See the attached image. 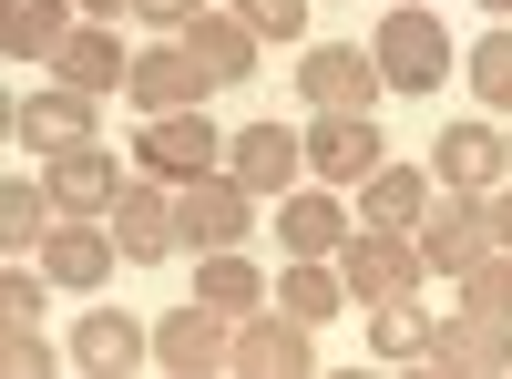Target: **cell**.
I'll return each mask as SVG.
<instances>
[{
  "instance_id": "obj_31",
  "label": "cell",
  "mask_w": 512,
  "mask_h": 379,
  "mask_svg": "<svg viewBox=\"0 0 512 379\" xmlns=\"http://www.w3.org/2000/svg\"><path fill=\"white\" fill-rule=\"evenodd\" d=\"M0 328H41V277H31V267L0 277Z\"/></svg>"
},
{
  "instance_id": "obj_3",
  "label": "cell",
  "mask_w": 512,
  "mask_h": 379,
  "mask_svg": "<svg viewBox=\"0 0 512 379\" xmlns=\"http://www.w3.org/2000/svg\"><path fill=\"white\" fill-rule=\"evenodd\" d=\"M226 369H236V379H308V369H318V339H308V318L256 308V318H236Z\"/></svg>"
},
{
  "instance_id": "obj_21",
  "label": "cell",
  "mask_w": 512,
  "mask_h": 379,
  "mask_svg": "<svg viewBox=\"0 0 512 379\" xmlns=\"http://www.w3.org/2000/svg\"><path fill=\"white\" fill-rule=\"evenodd\" d=\"M431 175H441L451 195H492V185H502V134H492V123H451L441 154H431Z\"/></svg>"
},
{
  "instance_id": "obj_1",
  "label": "cell",
  "mask_w": 512,
  "mask_h": 379,
  "mask_svg": "<svg viewBox=\"0 0 512 379\" xmlns=\"http://www.w3.org/2000/svg\"><path fill=\"white\" fill-rule=\"evenodd\" d=\"M338 277H349V298H359V308H400V298H420L431 257H420V236L369 226V236H349V246H338Z\"/></svg>"
},
{
  "instance_id": "obj_10",
  "label": "cell",
  "mask_w": 512,
  "mask_h": 379,
  "mask_svg": "<svg viewBox=\"0 0 512 379\" xmlns=\"http://www.w3.org/2000/svg\"><path fill=\"white\" fill-rule=\"evenodd\" d=\"M226 349H236V318L226 308H175V318H154V359L175 369V379H205V369H226Z\"/></svg>"
},
{
  "instance_id": "obj_9",
  "label": "cell",
  "mask_w": 512,
  "mask_h": 379,
  "mask_svg": "<svg viewBox=\"0 0 512 379\" xmlns=\"http://www.w3.org/2000/svg\"><path fill=\"white\" fill-rule=\"evenodd\" d=\"M226 175L246 195H297V175H308V134H287V123H246V134H226Z\"/></svg>"
},
{
  "instance_id": "obj_15",
  "label": "cell",
  "mask_w": 512,
  "mask_h": 379,
  "mask_svg": "<svg viewBox=\"0 0 512 379\" xmlns=\"http://www.w3.org/2000/svg\"><path fill=\"white\" fill-rule=\"evenodd\" d=\"M420 369H441V379H502V369H512V328L441 318V328H431V359H420Z\"/></svg>"
},
{
  "instance_id": "obj_24",
  "label": "cell",
  "mask_w": 512,
  "mask_h": 379,
  "mask_svg": "<svg viewBox=\"0 0 512 379\" xmlns=\"http://www.w3.org/2000/svg\"><path fill=\"white\" fill-rule=\"evenodd\" d=\"M277 308H287V318H308V328L338 318V308H349V277H338V257H297V267L277 277Z\"/></svg>"
},
{
  "instance_id": "obj_34",
  "label": "cell",
  "mask_w": 512,
  "mask_h": 379,
  "mask_svg": "<svg viewBox=\"0 0 512 379\" xmlns=\"http://www.w3.org/2000/svg\"><path fill=\"white\" fill-rule=\"evenodd\" d=\"M482 216H492V246H512V195H482Z\"/></svg>"
},
{
  "instance_id": "obj_26",
  "label": "cell",
  "mask_w": 512,
  "mask_h": 379,
  "mask_svg": "<svg viewBox=\"0 0 512 379\" xmlns=\"http://www.w3.org/2000/svg\"><path fill=\"white\" fill-rule=\"evenodd\" d=\"M461 318H482V328H512V246H492V257L461 277Z\"/></svg>"
},
{
  "instance_id": "obj_6",
  "label": "cell",
  "mask_w": 512,
  "mask_h": 379,
  "mask_svg": "<svg viewBox=\"0 0 512 379\" xmlns=\"http://www.w3.org/2000/svg\"><path fill=\"white\" fill-rule=\"evenodd\" d=\"M297 93H308L318 113H369L390 82H379V52H359V41H318V52L297 62Z\"/></svg>"
},
{
  "instance_id": "obj_33",
  "label": "cell",
  "mask_w": 512,
  "mask_h": 379,
  "mask_svg": "<svg viewBox=\"0 0 512 379\" xmlns=\"http://www.w3.org/2000/svg\"><path fill=\"white\" fill-rule=\"evenodd\" d=\"M134 11H144V21H154V31H185V21H195V11H216V0H134Z\"/></svg>"
},
{
  "instance_id": "obj_19",
  "label": "cell",
  "mask_w": 512,
  "mask_h": 379,
  "mask_svg": "<svg viewBox=\"0 0 512 379\" xmlns=\"http://www.w3.org/2000/svg\"><path fill=\"white\" fill-rule=\"evenodd\" d=\"M72 11H82V0H0V52H11V62H52L62 41L82 31Z\"/></svg>"
},
{
  "instance_id": "obj_28",
  "label": "cell",
  "mask_w": 512,
  "mask_h": 379,
  "mask_svg": "<svg viewBox=\"0 0 512 379\" xmlns=\"http://www.w3.org/2000/svg\"><path fill=\"white\" fill-rule=\"evenodd\" d=\"M461 72H472V93H482V103H512V21L482 31L472 52H461Z\"/></svg>"
},
{
  "instance_id": "obj_30",
  "label": "cell",
  "mask_w": 512,
  "mask_h": 379,
  "mask_svg": "<svg viewBox=\"0 0 512 379\" xmlns=\"http://www.w3.org/2000/svg\"><path fill=\"white\" fill-rule=\"evenodd\" d=\"M226 11H236L256 41H297V31H308V0H226Z\"/></svg>"
},
{
  "instance_id": "obj_32",
  "label": "cell",
  "mask_w": 512,
  "mask_h": 379,
  "mask_svg": "<svg viewBox=\"0 0 512 379\" xmlns=\"http://www.w3.org/2000/svg\"><path fill=\"white\" fill-rule=\"evenodd\" d=\"M0 359H11L21 379H41V369H52V349H41V339H31V328H11V339H0Z\"/></svg>"
},
{
  "instance_id": "obj_5",
  "label": "cell",
  "mask_w": 512,
  "mask_h": 379,
  "mask_svg": "<svg viewBox=\"0 0 512 379\" xmlns=\"http://www.w3.org/2000/svg\"><path fill=\"white\" fill-rule=\"evenodd\" d=\"M134 154L154 164L164 185H195V175H216V164H226V134L205 123V103H195V113H144V144H134Z\"/></svg>"
},
{
  "instance_id": "obj_20",
  "label": "cell",
  "mask_w": 512,
  "mask_h": 379,
  "mask_svg": "<svg viewBox=\"0 0 512 379\" xmlns=\"http://www.w3.org/2000/svg\"><path fill=\"white\" fill-rule=\"evenodd\" d=\"M277 246H287V257H338V246H349V205L308 195V185L277 195Z\"/></svg>"
},
{
  "instance_id": "obj_17",
  "label": "cell",
  "mask_w": 512,
  "mask_h": 379,
  "mask_svg": "<svg viewBox=\"0 0 512 379\" xmlns=\"http://www.w3.org/2000/svg\"><path fill=\"white\" fill-rule=\"evenodd\" d=\"M113 257H123V246H103V216H62L52 236H41V277H52V287H103Z\"/></svg>"
},
{
  "instance_id": "obj_25",
  "label": "cell",
  "mask_w": 512,
  "mask_h": 379,
  "mask_svg": "<svg viewBox=\"0 0 512 379\" xmlns=\"http://www.w3.org/2000/svg\"><path fill=\"white\" fill-rule=\"evenodd\" d=\"M195 298H205V308H226V318H256V308H267V277H256V267L236 257V246H205Z\"/></svg>"
},
{
  "instance_id": "obj_2",
  "label": "cell",
  "mask_w": 512,
  "mask_h": 379,
  "mask_svg": "<svg viewBox=\"0 0 512 379\" xmlns=\"http://www.w3.org/2000/svg\"><path fill=\"white\" fill-rule=\"evenodd\" d=\"M369 52H379V82H390V93H431V82L451 72V31L420 11V0H400V11L379 21Z\"/></svg>"
},
{
  "instance_id": "obj_7",
  "label": "cell",
  "mask_w": 512,
  "mask_h": 379,
  "mask_svg": "<svg viewBox=\"0 0 512 379\" xmlns=\"http://www.w3.org/2000/svg\"><path fill=\"white\" fill-rule=\"evenodd\" d=\"M0 134L31 144V154H72V144H93V93L52 82V93H31V103H0Z\"/></svg>"
},
{
  "instance_id": "obj_23",
  "label": "cell",
  "mask_w": 512,
  "mask_h": 379,
  "mask_svg": "<svg viewBox=\"0 0 512 379\" xmlns=\"http://www.w3.org/2000/svg\"><path fill=\"white\" fill-rule=\"evenodd\" d=\"M359 216H369V226H390V236H410L420 216H431V175H410V164H379V175L359 185Z\"/></svg>"
},
{
  "instance_id": "obj_12",
  "label": "cell",
  "mask_w": 512,
  "mask_h": 379,
  "mask_svg": "<svg viewBox=\"0 0 512 379\" xmlns=\"http://www.w3.org/2000/svg\"><path fill=\"white\" fill-rule=\"evenodd\" d=\"M41 185H52V205H62V216H113L134 175H123L103 144H72V154H52V164H41Z\"/></svg>"
},
{
  "instance_id": "obj_11",
  "label": "cell",
  "mask_w": 512,
  "mask_h": 379,
  "mask_svg": "<svg viewBox=\"0 0 512 379\" xmlns=\"http://www.w3.org/2000/svg\"><path fill=\"white\" fill-rule=\"evenodd\" d=\"M175 205H185V246H246V226H256V195L226 175H195V185H175Z\"/></svg>"
},
{
  "instance_id": "obj_22",
  "label": "cell",
  "mask_w": 512,
  "mask_h": 379,
  "mask_svg": "<svg viewBox=\"0 0 512 379\" xmlns=\"http://www.w3.org/2000/svg\"><path fill=\"white\" fill-rule=\"evenodd\" d=\"M175 41H185V52H195L205 72H216V82H246V72H256V52H267V41H256V31H246L236 11H195V21L175 31Z\"/></svg>"
},
{
  "instance_id": "obj_13",
  "label": "cell",
  "mask_w": 512,
  "mask_h": 379,
  "mask_svg": "<svg viewBox=\"0 0 512 379\" xmlns=\"http://www.w3.org/2000/svg\"><path fill=\"white\" fill-rule=\"evenodd\" d=\"M144 113H195L205 93H216V72H205L185 41H154V52H134V82H123Z\"/></svg>"
},
{
  "instance_id": "obj_29",
  "label": "cell",
  "mask_w": 512,
  "mask_h": 379,
  "mask_svg": "<svg viewBox=\"0 0 512 379\" xmlns=\"http://www.w3.org/2000/svg\"><path fill=\"white\" fill-rule=\"evenodd\" d=\"M431 328H441V318H420V308L400 298V308H379L369 339H379V359H400V369H410V359H431Z\"/></svg>"
},
{
  "instance_id": "obj_27",
  "label": "cell",
  "mask_w": 512,
  "mask_h": 379,
  "mask_svg": "<svg viewBox=\"0 0 512 379\" xmlns=\"http://www.w3.org/2000/svg\"><path fill=\"white\" fill-rule=\"evenodd\" d=\"M52 216H62V205H52V185H0V246H41V236H52Z\"/></svg>"
},
{
  "instance_id": "obj_8",
  "label": "cell",
  "mask_w": 512,
  "mask_h": 379,
  "mask_svg": "<svg viewBox=\"0 0 512 379\" xmlns=\"http://www.w3.org/2000/svg\"><path fill=\"white\" fill-rule=\"evenodd\" d=\"M420 257H431V277H472V267L492 257V216H482V195H451V185H441V205L420 216Z\"/></svg>"
},
{
  "instance_id": "obj_4",
  "label": "cell",
  "mask_w": 512,
  "mask_h": 379,
  "mask_svg": "<svg viewBox=\"0 0 512 379\" xmlns=\"http://www.w3.org/2000/svg\"><path fill=\"white\" fill-rule=\"evenodd\" d=\"M113 246H123L134 267H154V257H175V246H185V205H175V185H164V175H134V185H123Z\"/></svg>"
},
{
  "instance_id": "obj_16",
  "label": "cell",
  "mask_w": 512,
  "mask_h": 379,
  "mask_svg": "<svg viewBox=\"0 0 512 379\" xmlns=\"http://www.w3.org/2000/svg\"><path fill=\"white\" fill-rule=\"evenodd\" d=\"M52 72L72 82V93H123V82H134V52H123V41H113V21H82L72 41H62V52H52Z\"/></svg>"
},
{
  "instance_id": "obj_14",
  "label": "cell",
  "mask_w": 512,
  "mask_h": 379,
  "mask_svg": "<svg viewBox=\"0 0 512 379\" xmlns=\"http://www.w3.org/2000/svg\"><path fill=\"white\" fill-rule=\"evenodd\" d=\"M379 164H390V154H379V123H369V113H318V123H308V175L369 185Z\"/></svg>"
},
{
  "instance_id": "obj_36",
  "label": "cell",
  "mask_w": 512,
  "mask_h": 379,
  "mask_svg": "<svg viewBox=\"0 0 512 379\" xmlns=\"http://www.w3.org/2000/svg\"><path fill=\"white\" fill-rule=\"evenodd\" d=\"M492 11H502V21H512V0H492Z\"/></svg>"
},
{
  "instance_id": "obj_37",
  "label": "cell",
  "mask_w": 512,
  "mask_h": 379,
  "mask_svg": "<svg viewBox=\"0 0 512 379\" xmlns=\"http://www.w3.org/2000/svg\"><path fill=\"white\" fill-rule=\"evenodd\" d=\"M502 175H512V144H502Z\"/></svg>"
},
{
  "instance_id": "obj_18",
  "label": "cell",
  "mask_w": 512,
  "mask_h": 379,
  "mask_svg": "<svg viewBox=\"0 0 512 379\" xmlns=\"http://www.w3.org/2000/svg\"><path fill=\"white\" fill-rule=\"evenodd\" d=\"M134 359H154V328H144V318H123V308H93V318L72 328V369L113 379V369H134Z\"/></svg>"
},
{
  "instance_id": "obj_35",
  "label": "cell",
  "mask_w": 512,
  "mask_h": 379,
  "mask_svg": "<svg viewBox=\"0 0 512 379\" xmlns=\"http://www.w3.org/2000/svg\"><path fill=\"white\" fill-rule=\"evenodd\" d=\"M113 11H134V0H82V21H113Z\"/></svg>"
}]
</instances>
